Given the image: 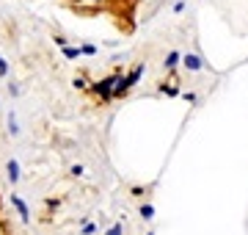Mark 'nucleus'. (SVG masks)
Here are the masks:
<instances>
[{
	"label": "nucleus",
	"instance_id": "f257e3e1",
	"mask_svg": "<svg viewBox=\"0 0 248 235\" xmlns=\"http://www.w3.org/2000/svg\"><path fill=\"white\" fill-rule=\"evenodd\" d=\"M6 174H9V180H11V183H17V180H19V163L14 161V158H9V163H6Z\"/></svg>",
	"mask_w": 248,
	"mask_h": 235
},
{
	"label": "nucleus",
	"instance_id": "f03ea898",
	"mask_svg": "<svg viewBox=\"0 0 248 235\" xmlns=\"http://www.w3.org/2000/svg\"><path fill=\"white\" fill-rule=\"evenodd\" d=\"M61 53H63V58H80V53H83V50H80V47H61Z\"/></svg>",
	"mask_w": 248,
	"mask_h": 235
},
{
	"label": "nucleus",
	"instance_id": "7ed1b4c3",
	"mask_svg": "<svg viewBox=\"0 0 248 235\" xmlns=\"http://www.w3.org/2000/svg\"><path fill=\"white\" fill-rule=\"evenodd\" d=\"M9 133H11V136H17V133H19V127H17V119H14V114H9Z\"/></svg>",
	"mask_w": 248,
	"mask_h": 235
},
{
	"label": "nucleus",
	"instance_id": "20e7f679",
	"mask_svg": "<svg viewBox=\"0 0 248 235\" xmlns=\"http://www.w3.org/2000/svg\"><path fill=\"white\" fill-rule=\"evenodd\" d=\"M11 199H14V205L19 208V213H22V218H28V208H25V202H22L19 197H11Z\"/></svg>",
	"mask_w": 248,
	"mask_h": 235
},
{
	"label": "nucleus",
	"instance_id": "39448f33",
	"mask_svg": "<svg viewBox=\"0 0 248 235\" xmlns=\"http://www.w3.org/2000/svg\"><path fill=\"white\" fill-rule=\"evenodd\" d=\"M9 75V64H6V58H0V78H6Z\"/></svg>",
	"mask_w": 248,
	"mask_h": 235
},
{
	"label": "nucleus",
	"instance_id": "423d86ee",
	"mask_svg": "<svg viewBox=\"0 0 248 235\" xmlns=\"http://www.w3.org/2000/svg\"><path fill=\"white\" fill-rule=\"evenodd\" d=\"M80 50H83V53H89V55H94V53H97V47H91V45H86V47H80Z\"/></svg>",
	"mask_w": 248,
	"mask_h": 235
}]
</instances>
